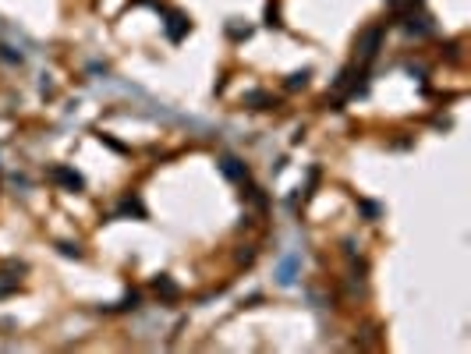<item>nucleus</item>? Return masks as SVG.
<instances>
[{
	"mask_svg": "<svg viewBox=\"0 0 471 354\" xmlns=\"http://www.w3.org/2000/svg\"><path fill=\"white\" fill-rule=\"evenodd\" d=\"M379 39H382V28H369V32L362 36V43H358V50H362V61H372V57H376Z\"/></svg>",
	"mask_w": 471,
	"mask_h": 354,
	"instance_id": "nucleus-1",
	"label": "nucleus"
},
{
	"mask_svg": "<svg viewBox=\"0 0 471 354\" xmlns=\"http://www.w3.org/2000/svg\"><path fill=\"white\" fill-rule=\"evenodd\" d=\"M220 170L230 177V181H241V177H245V170L238 167V160H234V156H223V160H220Z\"/></svg>",
	"mask_w": 471,
	"mask_h": 354,
	"instance_id": "nucleus-2",
	"label": "nucleus"
},
{
	"mask_svg": "<svg viewBox=\"0 0 471 354\" xmlns=\"http://www.w3.org/2000/svg\"><path fill=\"white\" fill-rule=\"evenodd\" d=\"M53 177H57V181H64V185H71V188H82V177H78V174H71V170H64V167H57V170H53Z\"/></svg>",
	"mask_w": 471,
	"mask_h": 354,
	"instance_id": "nucleus-3",
	"label": "nucleus"
},
{
	"mask_svg": "<svg viewBox=\"0 0 471 354\" xmlns=\"http://www.w3.org/2000/svg\"><path fill=\"white\" fill-rule=\"evenodd\" d=\"M290 273H294V259L280 266V283H294V277H290Z\"/></svg>",
	"mask_w": 471,
	"mask_h": 354,
	"instance_id": "nucleus-4",
	"label": "nucleus"
},
{
	"mask_svg": "<svg viewBox=\"0 0 471 354\" xmlns=\"http://www.w3.org/2000/svg\"><path fill=\"white\" fill-rule=\"evenodd\" d=\"M305 82H308V71H302V75H294V78H290V88H298V85H305Z\"/></svg>",
	"mask_w": 471,
	"mask_h": 354,
	"instance_id": "nucleus-5",
	"label": "nucleus"
},
{
	"mask_svg": "<svg viewBox=\"0 0 471 354\" xmlns=\"http://www.w3.org/2000/svg\"><path fill=\"white\" fill-rule=\"evenodd\" d=\"M18 287V280L11 277V280H0V294H8V290H15Z\"/></svg>",
	"mask_w": 471,
	"mask_h": 354,
	"instance_id": "nucleus-6",
	"label": "nucleus"
}]
</instances>
